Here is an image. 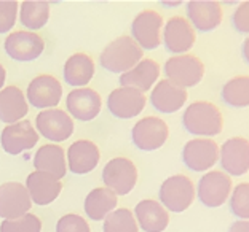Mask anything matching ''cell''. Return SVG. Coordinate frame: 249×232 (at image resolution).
<instances>
[{"label":"cell","instance_id":"obj_31","mask_svg":"<svg viewBox=\"0 0 249 232\" xmlns=\"http://www.w3.org/2000/svg\"><path fill=\"white\" fill-rule=\"evenodd\" d=\"M103 229L104 232H138L139 226L131 210L118 208L106 217Z\"/></svg>","mask_w":249,"mask_h":232},{"label":"cell","instance_id":"obj_34","mask_svg":"<svg viewBox=\"0 0 249 232\" xmlns=\"http://www.w3.org/2000/svg\"><path fill=\"white\" fill-rule=\"evenodd\" d=\"M18 15V2L0 0V33H7L13 29Z\"/></svg>","mask_w":249,"mask_h":232},{"label":"cell","instance_id":"obj_5","mask_svg":"<svg viewBox=\"0 0 249 232\" xmlns=\"http://www.w3.org/2000/svg\"><path fill=\"white\" fill-rule=\"evenodd\" d=\"M231 189V177L222 170H209L198 182L196 196L205 207L217 208L229 202Z\"/></svg>","mask_w":249,"mask_h":232},{"label":"cell","instance_id":"obj_25","mask_svg":"<svg viewBox=\"0 0 249 232\" xmlns=\"http://www.w3.org/2000/svg\"><path fill=\"white\" fill-rule=\"evenodd\" d=\"M34 167L37 172L48 173L56 180L64 178L67 170L64 150L58 145H43L34 156Z\"/></svg>","mask_w":249,"mask_h":232},{"label":"cell","instance_id":"obj_2","mask_svg":"<svg viewBox=\"0 0 249 232\" xmlns=\"http://www.w3.org/2000/svg\"><path fill=\"white\" fill-rule=\"evenodd\" d=\"M141 61L142 49L128 35H122L110 42L99 56L101 65L112 73H126Z\"/></svg>","mask_w":249,"mask_h":232},{"label":"cell","instance_id":"obj_16","mask_svg":"<svg viewBox=\"0 0 249 232\" xmlns=\"http://www.w3.org/2000/svg\"><path fill=\"white\" fill-rule=\"evenodd\" d=\"M37 131L52 141H64L73 132V121L64 110H43L36 118Z\"/></svg>","mask_w":249,"mask_h":232},{"label":"cell","instance_id":"obj_18","mask_svg":"<svg viewBox=\"0 0 249 232\" xmlns=\"http://www.w3.org/2000/svg\"><path fill=\"white\" fill-rule=\"evenodd\" d=\"M61 97L62 86L52 75H38L27 86V100L36 108H53Z\"/></svg>","mask_w":249,"mask_h":232},{"label":"cell","instance_id":"obj_8","mask_svg":"<svg viewBox=\"0 0 249 232\" xmlns=\"http://www.w3.org/2000/svg\"><path fill=\"white\" fill-rule=\"evenodd\" d=\"M169 137L168 124L157 116H145L134 124L131 140L136 148L142 151H155L166 143Z\"/></svg>","mask_w":249,"mask_h":232},{"label":"cell","instance_id":"obj_36","mask_svg":"<svg viewBox=\"0 0 249 232\" xmlns=\"http://www.w3.org/2000/svg\"><path fill=\"white\" fill-rule=\"evenodd\" d=\"M231 26L238 33L249 35V0L241 2L231 15Z\"/></svg>","mask_w":249,"mask_h":232},{"label":"cell","instance_id":"obj_6","mask_svg":"<svg viewBox=\"0 0 249 232\" xmlns=\"http://www.w3.org/2000/svg\"><path fill=\"white\" fill-rule=\"evenodd\" d=\"M103 180L115 196H126L138 183V169L128 157H114L104 166Z\"/></svg>","mask_w":249,"mask_h":232},{"label":"cell","instance_id":"obj_13","mask_svg":"<svg viewBox=\"0 0 249 232\" xmlns=\"http://www.w3.org/2000/svg\"><path fill=\"white\" fill-rule=\"evenodd\" d=\"M45 42L40 35L27 31H18L10 33L5 40V53L18 62L36 61L43 53Z\"/></svg>","mask_w":249,"mask_h":232},{"label":"cell","instance_id":"obj_14","mask_svg":"<svg viewBox=\"0 0 249 232\" xmlns=\"http://www.w3.org/2000/svg\"><path fill=\"white\" fill-rule=\"evenodd\" d=\"M32 205L26 186L16 182H8L0 186V218L16 219L29 213Z\"/></svg>","mask_w":249,"mask_h":232},{"label":"cell","instance_id":"obj_37","mask_svg":"<svg viewBox=\"0 0 249 232\" xmlns=\"http://www.w3.org/2000/svg\"><path fill=\"white\" fill-rule=\"evenodd\" d=\"M227 232H249V219H238V221H235Z\"/></svg>","mask_w":249,"mask_h":232},{"label":"cell","instance_id":"obj_28","mask_svg":"<svg viewBox=\"0 0 249 232\" xmlns=\"http://www.w3.org/2000/svg\"><path fill=\"white\" fill-rule=\"evenodd\" d=\"M117 202V196L109 188H96L85 199V213L94 221L106 219L107 215L115 210Z\"/></svg>","mask_w":249,"mask_h":232},{"label":"cell","instance_id":"obj_11","mask_svg":"<svg viewBox=\"0 0 249 232\" xmlns=\"http://www.w3.org/2000/svg\"><path fill=\"white\" fill-rule=\"evenodd\" d=\"M163 18L154 10H144L136 16L131 24L133 40L141 49H155L161 43Z\"/></svg>","mask_w":249,"mask_h":232},{"label":"cell","instance_id":"obj_32","mask_svg":"<svg viewBox=\"0 0 249 232\" xmlns=\"http://www.w3.org/2000/svg\"><path fill=\"white\" fill-rule=\"evenodd\" d=\"M230 212L238 219H249V183L243 182L233 186L230 194Z\"/></svg>","mask_w":249,"mask_h":232},{"label":"cell","instance_id":"obj_4","mask_svg":"<svg viewBox=\"0 0 249 232\" xmlns=\"http://www.w3.org/2000/svg\"><path fill=\"white\" fill-rule=\"evenodd\" d=\"M163 69H165L166 80L182 89L196 86L205 77V65L200 58L194 54L173 56L165 62Z\"/></svg>","mask_w":249,"mask_h":232},{"label":"cell","instance_id":"obj_10","mask_svg":"<svg viewBox=\"0 0 249 232\" xmlns=\"http://www.w3.org/2000/svg\"><path fill=\"white\" fill-rule=\"evenodd\" d=\"M161 42L169 53L180 56L194 48L196 33L192 24L182 16H173L166 21L161 32Z\"/></svg>","mask_w":249,"mask_h":232},{"label":"cell","instance_id":"obj_20","mask_svg":"<svg viewBox=\"0 0 249 232\" xmlns=\"http://www.w3.org/2000/svg\"><path fill=\"white\" fill-rule=\"evenodd\" d=\"M189 94L168 80H160L150 93V104L160 113H176L185 105Z\"/></svg>","mask_w":249,"mask_h":232},{"label":"cell","instance_id":"obj_9","mask_svg":"<svg viewBox=\"0 0 249 232\" xmlns=\"http://www.w3.org/2000/svg\"><path fill=\"white\" fill-rule=\"evenodd\" d=\"M219 162L229 177H243L249 172V140L245 137L227 139L219 148Z\"/></svg>","mask_w":249,"mask_h":232},{"label":"cell","instance_id":"obj_24","mask_svg":"<svg viewBox=\"0 0 249 232\" xmlns=\"http://www.w3.org/2000/svg\"><path fill=\"white\" fill-rule=\"evenodd\" d=\"M158 77H160V65L154 59H142L131 70L122 73L120 84L123 88H133L145 93L154 88Z\"/></svg>","mask_w":249,"mask_h":232},{"label":"cell","instance_id":"obj_12","mask_svg":"<svg viewBox=\"0 0 249 232\" xmlns=\"http://www.w3.org/2000/svg\"><path fill=\"white\" fill-rule=\"evenodd\" d=\"M187 21L198 32H211L222 24L224 8L216 0H192L187 3Z\"/></svg>","mask_w":249,"mask_h":232},{"label":"cell","instance_id":"obj_29","mask_svg":"<svg viewBox=\"0 0 249 232\" xmlns=\"http://www.w3.org/2000/svg\"><path fill=\"white\" fill-rule=\"evenodd\" d=\"M224 104L231 108H246L249 107V77L238 75L230 78L222 86L220 93Z\"/></svg>","mask_w":249,"mask_h":232},{"label":"cell","instance_id":"obj_3","mask_svg":"<svg viewBox=\"0 0 249 232\" xmlns=\"http://www.w3.org/2000/svg\"><path fill=\"white\" fill-rule=\"evenodd\" d=\"M160 203L168 212L182 213L195 201L196 189L194 182L185 175H173L160 186Z\"/></svg>","mask_w":249,"mask_h":232},{"label":"cell","instance_id":"obj_26","mask_svg":"<svg viewBox=\"0 0 249 232\" xmlns=\"http://www.w3.org/2000/svg\"><path fill=\"white\" fill-rule=\"evenodd\" d=\"M27 115V102L19 88L7 86L0 91V121L15 124Z\"/></svg>","mask_w":249,"mask_h":232},{"label":"cell","instance_id":"obj_22","mask_svg":"<svg viewBox=\"0 0 249 232\" xmlns=\"http://www.w3.org/2000/svg\"><path fill=\"white\" fill-rule=\"evenodd\" d=\"M99 148L89 140H77L67 150V166L75 175H85L94 170L99 162Z\"/></svg>","mask_w":249,"mask_h":232},{"label":"cell","instance_id":"obj_1","mask_svg":"<svg viewBox=\"0 0 249 232\" xmlns=\"http://www.w3.org/2000/svg\"><path fill=\"white\" fill-rule=\"evenodd\" d=\"M182 126L198 139H211L224 131V116L213 102L198 100L190 104L182 115Z\"/></svg>","mask_w":249,"mask_h":232},{"label":"cell","instance_id":"obj_15","mask_svg":"<svg viewBox=\"0 0 249 232\" xmlns=\"http://www.w3.org/2000/svg\"><path fill=\"white\" fill-rule=\"evenodd\" d=\"M144 93L133 88H117L107 97V108L115 118L120 120H131V118L141 115L145 107Z\"/></svg>","mask_w":249,"mask_h":232},{"label":"cell","instance_id":"obj_38","mask_svg":"<svg viewBox=\"0 0 249 232\" xmlns=\"http://www.w3.org/2000/svg\"><path fill=\"white\" fill-rule=\"evenodd\" d=\"M241 54H243V59H245L246 64H249V35L245 38V42L241 45Z\"/></svg>","mask_w":249,"mask_h":232},{"label":"cell","instance_id":"obj_35","mask_svg":"<svg viewBox=\"0 0 249 232\" xmlns=\"http://www.w3.org/2000/svg\"><path fill=\"white\" fill-rule=\"evenodd\" d=\"M56 232H89V226L78 215H64L56 224Z\"/></svg>","mask_w":249,"mask_h":232},{"label":"cell","instance_id":"obj_39","mask_svg":"<svg viewBox=\"0 0 249 232\" xmlns=\"http://www.w3.org/2000/svg\"><path fill=\"white\" fill-rule=\"evenodd\" d=\"M5 77H7V70H5L3 65L0 64V89H2L5 84Z\"/></svg>","mask_w":249,"mask_h":232},{"label":"cell","instance_id":"obj_23","mask_svg":"<svg viewBox=\"0 0 249 232\" xmlns=\"http://www.w3.org/2000/svg\"><path fill=\"white\" fill-rule=\"evenodd\" d=\"M26 189L29 192L31 201L37 205H48L54 202L61 194L62 185L59 180L43 172H34L26 180Z\"/></svg>","mask_w":249,"mask_h":232},{"label":"cell","instance_id":"obj_27","mask_svg":"<svg viewBox=\"0 0 249 232\" xmlns=\"http://www.w3.org/2000/svg\"><path fill=\"white\" fill-rule=\"evenodd\" d=\"M94 75V62L85 53L71 56L64 64V80L71 86H83L91 81Z\"/></svg>","mask_w":249,"mask_h":232},{"label":"cell","instance_id":"obj_33","mask_svg":"<svg viewBox=\"0 0 249 232\" xmlns=\"http://www.w3.org/2000/svg\"><path fill=\"white\" fill-rule=\"evenodd\" d=\"M42 221L34 213H26L16 219H3L0 232H40Z\"/></svg>","mask_w":249,"mask_h":232},{"label":"cell","instance_id":"obj_21","mask_svg":"<svg viewBox=\"0 0 249 232\" xmlns=\"http://www.w3.org/2000/svg\"><path fill=\"white\" fill-rule=\"evenodd\" d=\"M136 223L144 232H163L169 224V213L158 201L144 199L134 208Z\"/></svg>","mask_w":249,"mask_h":232},{"label":"cell","instance_id":"obj_17","mask_svg":"<svg viewBox=\"0 0 249 232\" xmlns=\"http://www.w3.org/2000/svg\"><path fill=\"white\" fill-rule=\"evenodd\" d=\"M0 141L5 153L16 156L22 151L34 148L38 141V134L32 127L31 121H19L3 129Z\"/></svg>","mask_w":249,"mask_h":232},{"label":"cell","instance_id":"obj_7","mask_svg":"<svg viewBox=\"0 0 249 232\" xmlns=\"http://www.w3.org/2000/svg\"><path fill=\"white\" fill-rule=\"evenodd\" d=\"M182 162L194 172H209L219 162V145L213 139H192L182 148Z\"/></svg>","mask_w":249,"mask_h":232},{"label":"cell","instance_id":"obj_30","mask_svg":"<svg viewBox=\"0 0 249 232\" xmlns=\"http://www.w3.org/2000/svg\"><path fill=\"white\" fill-rule=\"evenodd\" d=\"M50 18V3L40 0H26L21 3V24L31 31L42 29Z\"/></svg>","mask_w":249,"mask_h":232},{"label":"cell","instance_id":"obj_19","mask_svg":"<svg viewBox=\"0 0 249 232\" xmlns=\"http://www.w3.org/2000/svg\"><path fill=\"white\" fill-rule=\"evenodd\" d=\"M67 110L78 121H91L101 111V95L91 88L71 91L66 100Z\"/></svg>","mask_w":249,"mask_h":232}]
</instances>
